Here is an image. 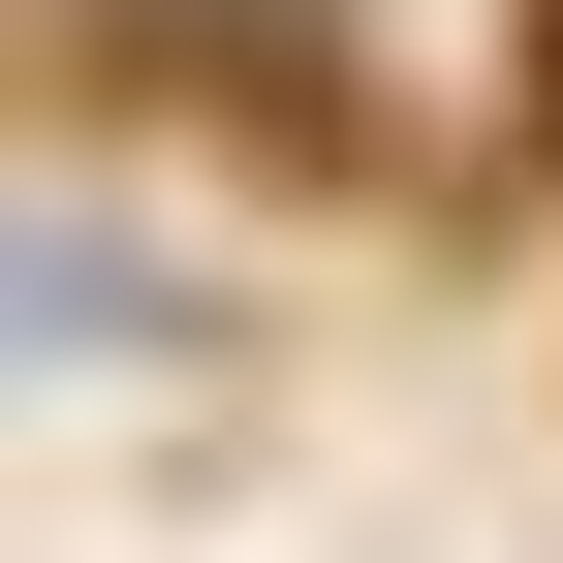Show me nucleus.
<instances>
[{
  "label": "nucleus",
  "instance_id": "nucleus-1",
  "mask_svg": "<svg viewBox=\"0 0 563 563\" xmlns=\"http://www.w3.org/2000/svg\"><path fill=\"white\" fill-rule=\"evenodd\" d=\"M501 32H532V63H501V188L563 220V0H501Z\"/></svg>",
  "mask_w": 563,
  "mask_h": 563
}]
</instances>
